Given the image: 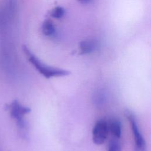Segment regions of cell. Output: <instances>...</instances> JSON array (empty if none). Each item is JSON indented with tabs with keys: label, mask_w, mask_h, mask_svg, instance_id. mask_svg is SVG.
<instances>
[{
	"label": "cell",
	"mask_w": 151,
	"mask_h": 151,
	"mask_svg": "<svg viewBox=\"0 0 151 151\" xmlns=\"http://www.w3.org/2000/svg\"><path fill=\"white\" fill-rule=\"evenodd\" d=\"M23 51L29 63L35 68V69L46 78H50L51 77H64L67 76L70 74L68 70L61 69L60 68L54 67L45 64L40 61L32 52L27 48V47L23 46Z\"/></svg>",
	"instance_id": "6da1fadb"
},
{
	"label": "cell",
	"mask_w": 151,
	"mask_h": 151,
	"mask_svg": "<svg viewBox=\"0 0 151 151\" xmlns=\"http://www.w3.org/2000/svg\"><path fill=\"white\" fill-rule=\"evenodd\" d=\"M7 109L11 117L15 120L21 134L25 137L27 131V122L24 116L31 111V109L22 105L17 100H14L7 106Z\"/></svg>",
	"instance_id": "7a4b0ae2"
},
{
	"label": "cell",
	"mask_w": 151,
	"mask_h": 151,
	"mask_svg": "<svg viewBox=\"0 0 151 151\" xmlns=\"http://www.w3.org/2000/svg\"><path fill=\"white\" fill-rule=\"evenodd\" d=\"M126 116L129 120L134 136V151H146V143L140 131L135 116L130 111H127Z\"/></svg>",
	"instance_id": "3957f363"
},
{
	"label": "cell",
	"mask_w": 151,
	"mask_h": 151,
	"mask_svg": "<svg viewBox=\"0 0 151 151\" xmlns=\"http://www.w3.org/2000/svg\"><path fill=\"white\" fill-rule=\"evenodd\" d=\"M109 132V124L103 120H99L94 126L92 130V139L96 145H102L107 138Z\"/></svg>",
	"instance_id": "277c9868"
},
{
	"label": "cell",
	"mask_w": 151,
	"mask_h": 151,
	"mask_svg": "<svg viewBox=\"0 0 151 151\" xmlns=\"http://www.w3.org/2000/svg\"><path fill=\"white\" fill-rule=\"evenodd\" d=\"M97 47V42L93 40H86L79 44V49L81 54H86L92 52Z\"/></svg>",
	"instance_id": "5b68a950"
},
{
	"label": "cell",
	"mask_w": 151,
	"mask_h": 151,
	"mask_svg": "<svg viewBox=\"0 0 151 151\" xmlns=\"http://www.w3.org/2000/svg\"><path fill=\"white\" fill-rule=\"evenodd\" d=\"M109 130L114 137L119 139L122 134V124L118 120H113L109 124Z\"/></svg>",
	"instance_id": "8992f818"
},
{
	"label": "cell",
	"mask_w": 151,
	"mask_h": 151,
	"mask_svg": "<svg viewBox=\"0 0 151 151\" xmlns=\"http://www.w3.org/2000/svg\"><path fill=\"white\" fill-rule=\"evenodd\" d=\"M42 32L46 35H51L55 31V28L52 22L50 20H45L42 26Z\"/></svg>",
	"instance_id": "52a82bcc"
},
{
	"label": "cell",
	"mask_w": 151,
	"mask_h": 151,
	"mask_svg": "<svg viewBox=\"0 0 151 151\" xmlns=\"http://www.w3.org/2000/svg\"><path fill=\"white\" fill-rule=\"evenodd\" d=\"M107 151H122V146L119 139L114 137L110 140L107 145Z\"/></svg>",
	"instance_id": "ba28073f"
},
{
	"label": "cell",
	"mask_w": 151,
	"mask_h": 151,
	"mask_svg": "<svg viewBox=\"0 0 151 151\" xmlns=\"http://www.w3.org/2000/svg\"><path fill=\"white\" fill-rule=\"evenodd\" d=\"M64 9L61 6H57L52 9L50 12V15L55 18H60L64 14Z\"/></svg>",
	"instance_id": "9c48e42d"
},
{
	"label": "cell",
	"mask_w": 151,
	"mask_h": 151,
	"mask_svg": "<svg viewBox=\"0 0 151 151\" xmlns=\"http://www.w3.org/2000/svg\"><path fill=\"white\" fill-rule=\"evenodd\" d=\"M105 100V94L102 91H98L94 96V101L96 104L100 105L102 104Z\"/></svg>",
	"instance_id": "30bf717a"
},
{
	"label": "cell",
	"mask_w": 151,
	"mask_h": 151,
	"mask_svg": "<svg viewBox=\"0 0 151 151\" xmlns=\"http://www.w3.org/2000/svg\"><path fill=\"white\" fill-rule=\"evenodd\" d=\"M81 4H88L92 0H78Z\"/></svg>",
	"instance_id": "8fae6325"
}]
</instances>
